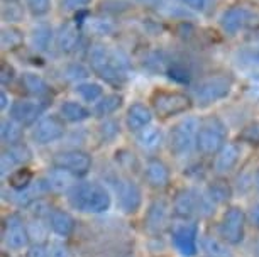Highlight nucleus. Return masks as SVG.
Masks as SVG:
<instances>
[{"label":"nucleus","mask_w":259,"mask_h":257,"mask_svg":"<svg viewBox=\"0 0 259 257\" xmlns=\"http://www.w3.org/2000/svg\"><path fill=\"white\" fill-rule=\"evenodd\" d=\"M87 58H89L90 68L102 80L115 85L127 80V75L131 71V61L120 49H112L102 42H95L90 46Z\"/></svg>","instance_id":"obj_1"},{"label":"nucleus","mask_w":259,"mask_h":257,"mask_svg":"<svg viewBox=\"0 0 259 257\" xmlns=\"http://www.w3.org/2000/svg\"><path fill=\"white\" fill-rule=\"evenodd\" d=\"M68 203L83 213H104L110 208V193L100 183H76L68 191Z\"/></svg>","instance_id":"obj_2"},{"label":"nucleus","mask_w":259,"mask_h":257,"mask_svg":"<svg viewBox=\"0 0 259 257\" xmlns=\"http://www.w3.org/2000/svg\"><path fill=\"white\" fill-rule=\"evenodd\" d=\"M200 122L195 117H187L180 120L169 130V151L177 158H187L197 147Z\"/></svg>","instance_id":"obj_3"},{"label":"nucleus","mask_w":259,"mask_h":257,"mask_svg":"<svg viewBox=\"0 0 259 257\" xmlns=\"http://www.w3.org/2000/svg\"><path fill=\"white\" fill-rule=\"evenodd\" d=\"M226 140H227V127L219 117L210 115V117L203 119L200 122L198 140H197V149L200 152L207 154V156L217 154L226 145Z\"/></svg>","instance_id":"obj_4"},{"label":"nucleus","mask_w":259,"mask_h":257,"mask_svg":"<svg viewBox=\"0 0 259 257\" xmlns=\"http://www.w3.org/2000/svg\"><path fill=\"white\" fill-rule=\"evenodd\" d=\"M151 101L154 112L163 119L183 114L192 107V98L182 91H156Z\"/></svg>","instance_id":"obj_5"},{"label":"nucleus","mask_w":259,"mask_h":257,"mask_svg":"<svg viewBox=\"0 0 259 257\" xmlns=\"http://www.w3.org/2000/svg\"><path fill=\"white\" fill-rule=\"evenodd\" d=\"M232 90V78L226 75L210 76V78L203 80L197 88H195V98L198 104L208 105L213 101H219L231 93Z\"/></svg>","instance_id":"obj_6"},{"label":"nucleus","mask_w":259,"mask_h":257,"mask_svg":"<svg viewBox=\"0 0 259 257\" xmlns=\"http://www.w3.org/2000/svg\"><path fill=\"white\" fill-rule=\"evenodd\" d=\"M173 245L183 257H195L198 250V227L192 220H183L171 229Z\"/></svg>","instance_id":"obj_7"},{"label":"nucleus","mask_w":259,"mask_h":257,"mask_svg":"<svg viewBox=\"0 0 259 257\" xmlns=\"http://www.w3.org/2000/svg\"><path fill=\"white\" fill-rule=\"evenodd\" d=\"M244 229H246V213L242 208L231 207L227 208L221 220V237L229 245H237L244 240Z\"/></svg>","instance_id":"obj_8"},{"label":"nucleus","mask_w":259,"mask_h":257,"mask_svg":"<svg viewBox=\"0 0 259 257\" xmlns=\"http://www.w3.org/2000/svg\"><path fill=\"white\" fill-rule=\"evenodd\" d=\"M53 164L58 168H63L70 171L75 176H83L90 171L92 158L89 152L80 151V149H68V151L56 152L53 156Z\"/></svg>","instance_id":"obj_9"},{"label":"nucleus","mask_w":259,"mask_h":257,"mask_svg":"<svg viewBox=\"0 0 259 257\" xmlns=\"http://www.w3.org/2000/svg\"><path fill=\"white\" fill-rule=\"evenodd\" d=\"M29 232L27 224H24L22 217L19 213H12L4 222V242L9 249L21 250L29 244Z\"/></svg>","instance_id":"obj_10"},{"label":"nucleus","mask_w":259,"mask_h":257,"mask_svg":"<svg viewBox=\"0 0 259 257\" xmlns=\"http://www.w3.org/2000/svg\"><path fill=\"white\" fill-rule=\"evenodd\" d=\"M65 135V122L58 115L39 119L32 129V140L41 145L51 144Z\"/></svg>","instance_id":"obj_11"},{"label":"nucleus","mask_w":259,"mask_h":257,"mask_svg":"<svg viewBox=\"0 0 259 257\" xmlns=\"http://www.w3.org/2000/svg\"><path fill=\"white\" fill-rule=\"evenodd\" d=\"M202 195L203 193H200L195 188L178 191L173 200V215L180 220H192V217L200 212Z\"/></svg>","instance_id":"obj_12"},{"label":"nucleus","mask_w":259,"mask_h":257,"mask_svg":"<svg viewBox=\"0 0 259 257\" xmlns=\"http://www.w3.org/2000/svg\"><path fill=\"white\" fill-rule=\"evenodd\" d=\"M115 193L120 208L125 213H136L143 203V193L131 178H120L115 183Z\"/></svg>","instance_id":"obj_13"},{"label":"nucleus","mask_w":259,"mask_h":257,"mask_svg":"<svg viewBox=\"0 0 259 257\" xmlns=\"http://www.w3.org/2000/svg\"><path fill=\"white\" fill-rule=\"evenodd\" d=\"M46 105L42 101L37 100H17L14 101V105L11 107V119H14L16 122L24 125H32L36 124L39 117L45 114Z\"/></svg>","instance_id":"obj_14"},{"label":"nucleus","mask_w":259,"mask_h":257,"mask_svg":"<svg viewBox=\"0 0 259 257\" xmlns=\"http://www.w3.org/2000/svg\"><path fill=\"white\" fill-rule=\"evenodd\" d=\"M31 149L27 147L26 144L19 142L14 145H7V149L2 152V161H0V166H2V174L6 176L9 171H16V168H22L29 159H31Z\"/></svg>","instance_id":"obj_15"},{"label":"nucleus","mask_w":259,"mask_h":257,"mask_svg":"<svg viewBox=\"0 0 259 257\" xmlns=\"http://www.w3.org/2000/svg\"><path fill=\"white\" fill-rule=\"evenodd\" d=\"M168 217H169V207L166 200L163 198H156V200L151 203L148 212H146L144 217V224L146 229L149 232H161L168 224Z\"/></svg>","instance_id":"obj_16"},{"label":"nucleus","mask_w":259,"mask_h":257,"mask_svg":"<svg viewBox=\"0 0 259 257\" xmlns=\"http://www.w3.org/2000/svg\"><path fill=\"white\" fill-rule=\"evenodd\" d=\"M249 21H251V12H249L246 7L236 6V7L227 9V11L222 14L221 27L224 29V32L234 36V34H237L239 31H242L249 24Z\"/></svg>","instance_id":"obj_17"},{"label":"nucleus","mask_w":259,"mask_h":257,"mask_svg":"<svg viewBox=\"0 0 259 257\" xmlns=\"http://www.w3.org/2000/svg\"><path fill=\"white\" fill-rule=\"evenodd\" d=\"M81 41V27H78L75 22H66L60 27V31L56 34V44L58 49L65 55H70L80 46Z\"/></svg>","instance_id":"obj_18"},{"label":"nucleus","mask_w":259,"mask_h":257,"mask_svg":"<svg viewBox=\"0 0 259 257\" xmlns=\"http://www.w3.org/2000/svg\"><path fill=\"white\" fill-rule=\"evenodd\" d=\"M144 176L148 179L149 186L156 188V190H163V188L168 186V183L171 179V173H169V168L166 166V163H163L158 158H153L146 164Z\"/></svg>","instance_id":"obj_19"},{"label":"nucleus","mask_w":259,"mask_h":257,"mask_svg":"<svg viewBox=\"0 0 259 257\" xmlns=\"http://www.w3.org/2000/svg\"><path fill=\"white\" fill-rule=\"evenodd\" d=\"M239 158H241V149H239L237 144H226L221 151L217 152V158H215L213 163V171L217 174H224L231 173L236 164L239 163Z\"/></svg>","instance_id":"obj_20"},{"label":"nucleus","mask_w":259,"mask_h":257,"mask_svg":"<svg viewBox=\"0 0 259 257\" xmlns=\"http://www.w3.org/2000/svg\"><path fill=\"white\" fill-rule=\"evenodd\" d=\"M151 120H153V112L144 104H133L127 110L125 124L133 132H141L143 129L149 127Z\"/></svg>","instance_id":"obj_21"},{"label":"nucleus","mask_w":259,"mask_h":257,"mask_svg":"<svg viewBox=\"0 0 259 257\" xmlns=\"http://www.w3.org/2000/svg\"><path fill=\"white\" fill-rule=\"evenodd\" d=\"M75 178H76L75 174H71L70 171L55 166V169H51V171L46 174L45 179H46V183H48V186H50L51 191H55V193L66 191L68 193L73 186L76 185Z\"/></svg>","instance_id":"obj_22"},{"label":"nucleus","mask_w":259,"mask_h":257,"mask_svg":"<svg viewBox=\"0 0 259 257\" xmlns=\"http://www.w3.org/2000/svg\"><path fill=\"white\" fill-rule=\"evenodd\" d=\"M48 220H50V229L61 237L71 235L75 230V218L65 210H53L48 215Z\"/></svg>","instance_id":"obj_23"},{"label":"nucleus","mask_w":259,"mask_h":257,"mask_svg":"<svg viewBox=\"0 0 259 257\" xmlns=\"http://www.w3.org/2000/svg\"><path fill=\"white\" fill-rule=\"evenodd\" d=\"M22 85L27 93L37 96V98H46L51 93V86L48 85V81L36 73H24Z\"/></svg>","instance_id":"obj_24"},{"label":"nucleus","mask_w":259,"mask_h":257,"mask_svg":"<svg viewBox=\"0 0 259 257\" xmlns=\"http://www.w3.org/2000/svg\"><path fill=\"white\" fill-rule=\"evenodd\" d=\"M60 115L61 119L68 120V122H83L90 117V110L85 105L78 104V101L68 100L63 101L60 107Z\"/></svg>","instance_id":"obj_25"},{"label":"nucleus","mask_w":259,"mask_h":257,"mask_svg":"<svg viewBox=\"0 0 259 257\" xmlns=\"http://www.w3.org/2000/svg\"><path fill=\"white\" fill-rule=\"evenodd\" d=\"M51 39H53V31L48 24H37V26L32 27L31 46L34 51H37V53L48 51V47L51 44Z\"/></svg>","instance_id":"obj_26"},{"label":"nucleus","mask_w":259,"mask_h":257,"mask_svg":"<svg viewBox=\"0 0 259 257\" xmlns=\"http://www.w3.org/2000/svg\"><path fill=\"white\" fill-rule=\"evenodd\" d=\"M202 249L208 257H232V252L229 249V244L224 239H217L212 235H205L202 239Z\"/></svg>","instance_id":"obj_27"},{"label":"nucleus","mask_w":259,"mask_h":257,"mask_svg":"<svg viewBox=\"0 0 259 257\" xmlns=\"http://www.w3.org/2000/svg\"><path fill=\"white\" fill-rule=\"evenodd\" d=\"M207 195H208L210 200L215 203V205H222V203H226V201L231 200L232 188L226 181V179H215V181H212L208 185Z\"/></svg>","instance_id":"obj_28"},{"label":"nucleus","mask_w":259,"mask_h":257,"mask_svg":"<svg viewBox=\"0 0 259 257\" xmlns=\"http://www.w3.org/2000/svg\"><path fill=\"white\" fill-rule=\"evenodd\" d=\"M81 29L90 34H94V36H110V34L115 31V26H114V22L109 21V19L90 17V19H87V21H83Z\"/></svg>","instance_id":"obj_29"},{"label":"nucleus","mask_w":259,"mask_h":257,"mask_svg":"<svg viewBox=\"0 0 259 257\" xmlns=\"http://www.w3.org/2000/svg\"><path fill=\"white\" fill-rule=\"evenodd\" d=\"M138 142L146 151H156L163 144V132L158 127H146L138 134Z\"/></svg>","instance_id":"obj_30"},{"label":"nucleus","mask_w":259,"mask_h":257,"mask_svg":"<svg viewBox=\"0 0 259 257\" xmlns=\"http://www.w3.org/2000/svg\"><path fill=\"white\" fill-rule=\"evenodd\" d=\"M0 135H2V142L6 145L19 144L22 140V125L16 122L14 119L2 120V125H0Z\"/></svg>","instance_id":"obj_31"},{"label":"nucleus","mask_w":259,"mask_h":257,"mask_svg":"<svg viewBox=\"0 0 259 257\" xmlns=\"http://www.w3.org/2000/svg\"><path fill=\"white\" fill-rule=\"evenodd\" d=\"M122 101H124L122 95H117V93L105 95L95 104L94 112H95L97 117H107V115H112V114L117 112V110L120 109Z\"/></svg>","instance_id":"obj_32"},{"label":"nucleus","mask_w":259,"mask_h":257,"mask_svg":"<svg viewBox=\"0 0 259 257\" xmlns=\"http://www.w3.org/2000/svg\"><path fill=\"white\" fill-rule=\"evenodd\" d=\"M75 93L85 101H99L104 96V88L94 81H81V83H76Z\"/></svg>","instance_id":"obj_33"},{"label":"nucleus","mask_w":259,"mask_h":257,"mask_svg":"<svg viewBox=\"0 0 259 257\" xmlns=\"http://www.w3.org/2000/svg\"><path fill=\"white\" fill-rule=\"evenodd\" d=\"M32 178H34V174H32L31 169L22 166V168H17L16 171H12L11 174H9V185L14 188V191H22L34 183Z\"/></svg>","instance_id":"obj_34"},{"label":"nucleus","mask_w":259,"mask_h":257,"mask_svg":"<svg viewBox=\"0 0 259 257\" xmlns=\"http://www.w3.org/2000/svg\"><path fill=\"white\" fill-rule=\"evenodd\" d=\"M22 32L16 27H6L2 31V47L4 49H16L22 44Z\"/></svg>","instance_id":"obj_35"},{"label":"nucleus","mask_w":259,"mask_h":257,"mask_svg":"<svg viewBox=\"0 0 259 257\" xmlns=\"http://www.w3.org/2000/svg\"><path fill=\"white\" fill-rule=\"evenodd\" d=\"M185 7H188L190 11L200 12V14H207L213 9L215 0H180Z\"/></svg>","instance_id":"obj_36"},{"label":"nucleus","mask_w":259,"mask_h":257,"mask_svg":"<svg viewBox=\"0 0 259 257\" xmlns=\"http://www.w3.org/2000/svg\"><path fill=\"white\" fill-rule=\"evenodd\" d=\"M26 4H27L29 12L36 17L46 16L51 9V0H26Z\"/></svg>","instance_id":"obj_37"},{"label":"nucleus","mask_w":259,"mask_h":257,"mask_svg":"<svg viewBox=\"0 0 259 257\" xmlns=\"http://www.w3.org/2000/svg\"><path fill=\"white\" fill-rule=\"evenodd\" d=\"M27 232H29V237H34V239H45L46 237V224H42L41 218L36 217L34 220H31L27 224Z\"/></svg>","instance_id":"obj_38"},{"label":"nucleus","mask_w":259,"mask_h":257,"mask_svg":"<svg viewBox=\"0 0 259 257\" xmlns=\"http://www.w3.org/2000/svg\"><path fill=\"white\" fill-rule=\"evenodd\" d=\"M169 78L178 81V83H188L190 78H192V75H190V71L187 68H183L182 65H177V66H171L169 68Z\"/></svg>","instance_id":"obj_39"},{"label":"nucleus","mask_w":259,"mask_h":257,"mask_svg":"<svg viewBox=\"0 0 259 257\" xmlns=\"http://www.w3.org/2000/svg\"><path fill=\"white\" fill-rule=\"evenodd\" d=\"M241 139L251 144H259V122L247 125V127L242 130Z\"/></svg>","instance_id":"obj_40"},{"label":"nucleus","mask_w":259,"mask_h":257,"mask_svg":"<svg viewBox=\"0 0 259 257\" xmlns=\"http://www.w3.org/2000/svg\"><path fill=\"white\" fill-rule=\"evenodd\" d=\"M117 134H119V125H117L114 120H105V124L100 125V135L104 140L114 139Z\"/></svg>","instance_id":"obj_41"},{"label":"nucleus","mask_w":259,"mask_h":257,"mask_svg":"<svg viewBox=\"0 0 259 257\" xmlns=\"http://www.w3.org/2000/svg\"><path fill=\"white\" fill-rule=\"evenodd\" d=\"M92 0H61V7L63 11L73 12V11H83Z\"/></svg>","instance_id":"obj_42"},{"label":"nucleus","mask_w":259,"mask_h":257,"mask_svg":"<svg viewBox=\"0 0 259 257\" xmlns=\"http://www.w3.org/2000/svg\"><path fill=\"white\" fill-rule=\"evenodd\" d=\"M50 247V257H71V252L63 242H53Z\"/></svg>","instance_id":"obj_43"},{"label":"nucleus","mask_w":259,"mask_h":257,"mask_svg":"<svg viewBox=\"0 0 259 257\" xmlns=\"http://www.w3.org/2000/svg\"><path fill=\"white\" fill-rule=\"evenodd\" d=\"M85 76H89V73H87V70L81 65H73L66 70V78L68 80L76 81L80 78H85Z\"/></svg>","instance_id":"obj_44"},{"label":"nucleus","mask_w":259,"mask_h":257,"mask_svg":"<svg viewBox=\"0 0 259 257\" xmlns=\"http://www.w3.org/2000/svg\"><path fill=\"white\" fill-rule=\"evenodd\" d=\"M27 257H50V247L45 244H32L27 250Z\"/></svg>","instance_id":"obj_45"},{"label":"nucleus","mask_w":259,"mask_h":257,"mask_svg":"<svg viewBox=\"0 0 259 257\" xmlns=\"http://www.w3.org/2000/svg\"><path fill=\"white\" fill-rule=\"evenodd\" d=\"M14 80V68L7 63H2V68H0V81L2 85H9Z\"/></svg>","instance_id":"obj_46"},{"label":"nucleus","mask_w":259,"mask_h":257,"mask_svg":"<svg viewBox=\"0 0 259 257\" xmlns=\"http://www.w3.org/2000/svg\"><path fill=\"white\" fill-rule=\"evenodd\" d=\"M249 220H251V224L256 227V229H259V203L252 205L251 212H249Z\"/></svg>","instance_id":"obj_47"},{"label":"nucleus","mask_w":259,"mask_h":257,"mask_svg":"<svg viewBox=\"0 0 259 257\" xmlns=\"http://www.w3.org/2000/svg\"><path fill=\"white\" fill-rule=\"evenodd\" d=\"M7 105H9V96L6 91H2V93H0V107H2V110H6Z\"/></svg>","instance_id":"obj_48"},{"label":"nucleus","mask_w":259,"mask_h":257,"mask_svg":"<svg viewBox=\"0 0 259 257\" xmlns=\"http://www.w3.org/2000/svg\"><path fill=\"white\" fill-rule=\"evenodd\" d=\"M254 186H256V190L259 191V169L256 171V176H254Z\"/></svg>","instance_id":"obj_49"},{"label":"nucleus","mask_w":259,"mask_h":257,"mask_svg":"<svg viewBox=\"0 0 259 257\" xmlns=\"http://www.w3.org/2000/svg\"><path fill=\"white\" fill-rule=\"evenodd\" d=\"M138 2H143V4H156V2H159V0H138Z\"/></svg>","instance_id":"obj_50"},{"label":"nucleus","mask_w":259,"mask_h":257,"mask_svg":"<svg viewBox=\"0 0 259 257\" xmlns=\"http://www.w3.org/2000/svg\"><path fill=\"white\" fill-rule=\"evenodd\" d=\"M4 2H7V4H16L17 0H4Z\"/></svg>","instance_id":"obj_51"},{"label":"nucleus","mask_w":259,"mask_h":257,"mask_svg":"<svg viewBox=\"0 0 259 257\" xmlns=\"http://www.w3.org/2000/svg\"><path fill=\"white\" fill-rule=\"evenodd\" d=\"M256 254H257V257H259V242H257V245H256Z\"/></svg>","instance_id":"obj_52"}]
</instances>
